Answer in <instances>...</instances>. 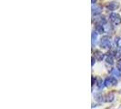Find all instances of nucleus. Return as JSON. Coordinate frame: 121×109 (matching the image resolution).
Masks as SVG:
<instances>
[{
	"label": "nucleus",
	"mask_w": 121,
	"mask_h": 109,
	"mask_svg": "<svg viewBox=\"0 0 121 109\" xmlns=\"http://www.w3.org/2000/svg\"><path fill=\"white\" fill-rule=\"evenodd\" d=\"M108 9H109L110 11H115L116 9H117L118 7H119V4L117 3V2H115V1H112V2H110L108 4Z\"/></svg>",
	"instance_id": "20e7f679"
},
{
	"label": "nucleus",
	"mask_w": 121,
	"mask_h": 109,
	"mask_svg": "<svg viewBox=\"0 0 121 109\" xmlns=\"http://www.w3.org/2000/svg\"><path fill=\"white\" fill-rule=\"evenodd\" d=\"M100 46L104 49H108L111 46V38L108 36H104L100 39Z\"/></svg>",
	"instance_id": "f257e3e1"
},
{
	"label": "nucleus",
	"mask_w": 121,
	"mask_h": 109,
	"mask_svg": "<svg viewBox=\"0 0 121 109\" xmlns=\"http://www.w3.org/2000/svg\"><path fill=\"white\" fill-rule=\"evenodd\" d=\"M97 39V31H93L92 32V46H96Z\"/></svg>",
	"instance_id": "9d476101"
},
{
	"label": "nucleus",
	"mask_w": 121,
	"mask_h": 109,
	"mask_svg": "<svg viewBox=\"0 0 121 109\" xmlns=\"http://www.w3.org/2000/svg\"><path fill=\"white\" fill-rule=\"evenodd\" d=\"M104 84H105V86L111 87V86H114V85H116L117 84V78H115L114 76H110V77L106 78Z\"/></svg>",
	"instance_id": "7ed1b4c3"
},
{
	"label": "nucleus",
	"mask_w": 121,
	"mask_h": 109,
	"mask_svg": "<svg viewBox=\"0 0 121 109\" xmlns=\"http://www.w3.org/2000/svg\"><path fill=\"white\" fill-rule=\"evenodd\" d=\"M95 2H96V0H92V4H94Z\"/></svg>",
	"instance_id": "a211bd4d"
},
{
	"label": "nucleus",
	"mask_w": 121,
	"mask_h": 109,
	"mask_svg": "<svg viewBox=\"0 0 121 109\" xmlns=\"http://www.w3.org/2000/svg\"><path fill=\"white\" fill-rule=\"evenodd\" d=\"M113 100H114V95H113L112 93H110V94H108V95L107 96L106 101H107V102H112Z\"/></svg>",
	"instance_id": "ddd939ff"
},
{
	"label": "nucleus",
	"mask_w": 121,
	"mask_h": 109,
	"mask_svg": "<svg viewBox=\"0 0 121 109\" xmlns=\"http://www.w3.org/2000/svg\"><path fill=\"white\" fill-rule=\"evenodd\" d=\"M117 68H118L119 70H121V61H119V62L117 63Z\"/></svg>",
	"instance_id": "dca6fc26"
},
{
	"label": "nucleus",
	"mask_w": 121,
	"mask_h": 109,
	"mask_svg": "<svg viewBox=\"0 0 121 109\" xmlns=\"http://www.w3.org/2000/svg\"><path fill=\"white\" fill-rule=\"evenodd\" d=\"M97 32H98V33H104L105 32V30H104V27L102 25H97Z\"/></svg>",
	"instance_id": "4468645a"
},
{
	"label": "nucleus",
	"mask_w": 121,
	"mask_h": 109,
	"mask_svg": "<svg viewBox=\"0 0 121 109\" xmlns=\"http://www.w3.org/2000/svg\"><path fill=\"white\" fill-rule=\"evenodd\" d=\"M111 75H112V76H114L115 78H117V79H120L121 78V73L119 71V69H112L111 70Z\"/></svg>",
	"instance_id": "6e6552de"
},
{
	"label": "nucleus",
	"mask_w": 121,
	"mask_h": 109,
	"mask_svg": "<svg viewBox=\"0 0 121 109\" xmlns=\"http://www.w3.org/2000/svg\"><path fill=\"white\" fill-rule=\"evenodd\" d=\"M112 53L114 54L115 57L117 58V60H119V59H121V54H120V52H119V51H117V50H115V51H113Z\"/></svg>",
	"instance_id": "f8f14e48"
},
{
	"label": "nucleus",
	"mask_w": 121,
	"mask_h": 109,
	"mask_svg": "<svg viewBox=\"0 0 121 109\" xmlns=\"http://www.w3.org/2000/svg\"><path fill=\"white\" fill-rule=\"evenodd\" d=\"M94 56H95V58L97 61H102L104 58V54L101 51H99V50H96L94 52Z\"/></svg>",
	"instance_id": "423d86ee"
},
{
	"label": "nucleus",
	"mask_w": 121,
	"mask_h": 109,
	"mask_svg": "<svg viewBox=\"0 0 121 109\" xmlns=\"http://www.w3.org/2000/svg\"><path fill=\"white\" fill-rule=\"evenodd\" d=\"M92 66H94V56L92 57Z\"/></svg>",
	"instance_id": "f3484780"
},
{
	"label": "nucleus",
	"mask_w": 121,
	"mask_h": 109,
	"mask_svg": "<svg viewBox=\"0 0 121 109\" xmlns=\"http://www.w3.org/2000/svg\"><path fill=\"white\" fill-rule=\"evenodd\" d=\"M105 60H106V62H107L108 65H110V66H113V65H114V58H113V55L111 54H106Z\"/></svg>",
	"instance_id": "0eeeda50"
},
{
	"label": "nucleus",
	"mask_w": 121,
	"mask_h": 109,
	"mask_svg": "<svg viewBox=\"0 0 121 109\" xmlns=\"http://www.w3.org/2000/svg\"><path fill=\"white\" fill-rule=\"evenodd\" d=\"M101 12H102V6H101L95 5V6H92V14H93V15L97 16V15H99Z\"/></svg>",
	"instance_id": "39448f33"
},
{
	"label": "nucleus",
	"mask_w": 121,
	"mask_h": 109,
	"mask_svg": "<svg viewBox=\"0 0 121 109\" xmlns=\"http://www.w3.org/2000/svg\"><path fill=\"white\" fill-rule=\"evenodd\" d=\"M96 22L97 23V25H106L107 24V19H106V17H99L98 18H97L96 19Z\"/></svg>",
	"instance_id": "1a4fd4ad"
},
{
	"label": "nucleus",
	"mask_w": 121,
	"mask_h": 109,
	"mask_svg": "<svg viewBox=\"0 0 121 109\" xmlns=\"http://www.w3.org/2000/svg\"><path fill=\"white\" fill-rule=\"evenodd\" d=\"M109 19H110V21L112 22L113 25H117L121 24V17L118 14H117V13H112V14H110Z\"/></svg>",
	"instance_id": "f03ea898"
},
{
	"label": "nucleus",
	"mask_w": 121,
	"mask_h": 109,
	"mask_svg": "<svg viewBox=\"0 0 121 109\" xmlns=\"http://www.w3.org/2000/svg\"><path fill=\"white\" fill-rule=\"evenodd\" d=\"M115 44L116 46L118 49H121V37L120 36H117L115 38Z\"/></svg>",
	"instance_id": "9b49d317"
},
{
	"label": "nucleus",
	"mask_w": 121,
	"mask_h": 109,
	"mask_svg": "<svg viewBox=\"0 0 121 109\" xmlns=\"http://www.w3.org/2000/svg\"><path fill=\"white\" fill-rule=\"evenodd\" d=\"M104 85H105V84L101 81V79H99L98 82H97V87H98L99 89H102V88L104 87Z\"/></svg>",
	"instance_id": "2eb2a0df"
}]
</instances>
